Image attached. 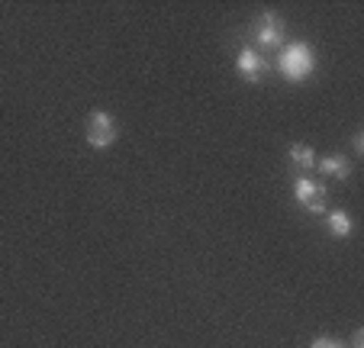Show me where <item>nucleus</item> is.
<instances>
[{
	"label": "nucleus",
	"mask_w": 364,
	"mask_h": 348,
	"mask_svg": "<svg viewBox=\"0 0 364 348\" xmlns=\"http://www.w3.org/2000/svg\"><path fill=\"white\" fill-rule=\"evenodd\" d=\"M277 71H281V78H287L290 84H303L316 71V52L300 39L287 42V46H281V55H277Z\"/></svg>",
	"instance_id": "f257e3e1"
},
{
	"label": "nucleus",
	"mask_w": 364,
	"mask_h": 348,
	"mask_svg": "<svg viewBox=\"0 0 364 348\" xmlns=\"http://www.w3.org/2000/svg\"><path fill=\"white\" fill-rule=\"evenodd\" d=\"M119 130L117 123H113L110 113H103V110H94V113L87 116V130H84V139H87L90 149H110L113 142H117Z\"/></svg>",
	"instance_id": "f03ea898"
},
{
	"label": "nucleus",
	"mask_w": 364,
	"mask_h": 348,
	"mask_svg": "<svg viewBox=\"0 0 364 348\" xmlns=\"http://www.w3.org/2000/svg\"><path fill=\"white\" fill-rule=\"evenodd\" d=\"M294 197H296V204H300L303 210H309V213H323L326 210V184L323 181L296 178Z\"/></svg>",
	"instance_id": "7ed1b4c3"
},
{
	"label": "nucleus",
	"mask_w": 364,
	"mask_h": 348,
	"mask_svg": "<svg viewBox=\"0 0 364 348\" xmlns=\"http://www.w3.org/2000/svg\"><path fill=\"white\" fill-rule=\"evenodd\" d=\"M255 42L262 48H281L284 42V23L277 14H262L258 16V23H255Z\"/></svg>",
	"instance_id": "20e7f679"
},
{
	"label": "nucleus",
	"mask_w": 364,
	"mask_h": 348,
	"mask_svg": "<svg viewBox=\"0 0 364 348\" xmlns=\"http://www.w3.org/2000/svg\"><path fill=\"white\" fill-rule=\"evenodd\" d=\"M235 68H239V75L245 78V81H262L264 75L271 71V65L264 62V55L258 52V48H242L239 58H235Z\"/></svg>",
	"instance_id": "39448f33"
},
{
	"label": "nucleus",
	"mask_w": 364,
	"mask_h": 348,
	"mask_svg": "<svg viewBox=\"0 0 364 348\" xmlns=\"http://www.w3.org/2000/svg\"><path fill=\"white\" fill-rule=\"evenodd\" d=\"M319 171H323V174H329V178H348L351 174V162L345 155H326L323 162H319Z\"/></svg>",
	"instance_id": "423d86ee"
},
{
	"label": "nucleus",
	"mask_w": 364,
	"mask_h": 348,
	"mask_svg": "<svg viewBox=\"0 0 364 348\" xmlns=\"http://www.w3.org/2000/svg\"><path fill=\"white\" fill-rule=\"evenodd\" d=\"M326 226H329V232L336 239H348L351 236V216L345 210H332L329 219H326Z\"/></svg>",
	"instance_id": "0eeeda50"
},
{
	"label": "nucleus",
	"mask_w": 364,
	"mask_h": 348,
	"mask_svg": "<svg viewBox=\"0 0 364 348\" xmlns=\"http://www.w3.org/2000/svg\"><path fill=\"white\" fill-rule=\"evenodd\" d=\"M290 162H294L296 168H313V164H316V155H313L309 145H294V149H290Z\"/></svg>",
	"instance_id": "6e6552de"
},
{
	"label": "nucleus",
	"mask_w": 364,
	"mask_h": 348,
	"mask_svg": "<svg viewBox=\"0 0 364 348\" xmlns=\"http://www.w3.org/2000/svg\"><path fill=\"white\" fill-rule=\"evenodd\" d=\"M309 348H342V345H338L336 339H316V342H313V345H309Z\"/></svg>",
	"instance_id": "1a4fd4ad"
},
{
	"label": "nucleus",
	"mask_w": 364,
	"mask_h": 348,
	"mask_svg": "<svg viewBox=\"0 0 364 348\" xmlns=\"http://www.w3.org/2000/svg\"><path fill=\"white\" fill-rule=\"evenodd\" d=\"M355 152H364V136H361V132L355 136Z\"/></svg>",
	"instance_id": "9d476101"
},
{
	"label": "nucleus",
	"mask_w": 364,
	"mask_h": 348,
	"mask_svg": "<svg viewBox=\"0 0 364 348\" xmlns=\"http://www.w3.org/2000/svg\"><path fill=\"white\" fill-rule=\"evenodd\" d=\"M355 348H364V335L361 332H355Z\"/></svg>",
	"instance_id": "9b49d317"
}]
</instances>
